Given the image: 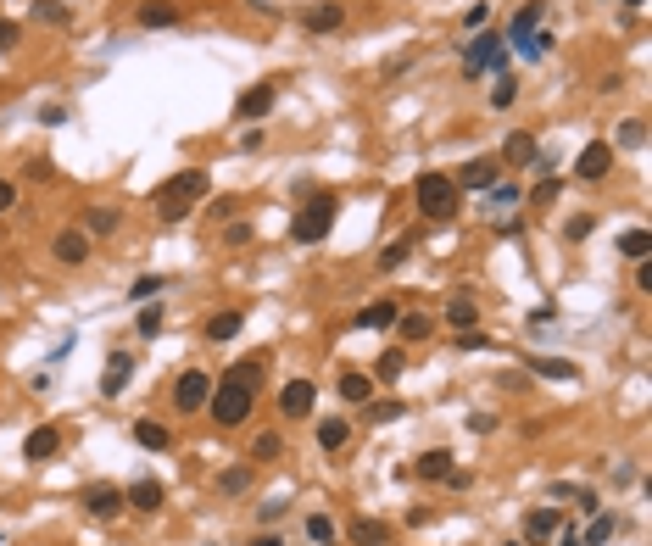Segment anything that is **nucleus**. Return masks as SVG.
I'll return each instance as SVG.
<instances>
[{
    "label": "nucleus",
    "mask_w": 652,
    "mask_h": 546,
    "mask_svg": "<svg viewBox=\"0 0 652 546\" xmlns=\"http://www.w3.org/2000/svg\"><path fill=\"white\" fill-rule=\"evenodd\" d=\"M51 257L61 262V268H84L90 262V235L73 223V229H56V240H51Z\"/></svg>",
    "instance_id": "nucleus-10"
},
{
    "label": "nucleus",
    "mask_w": 652,
    "mask_h": 546,
    "mask_svg": "<svg viewBox=\"0 0 652 546\" xmlns=\"http://www.w3.org/2000/svg\"><path fill=\"white\" fill-rule=\"evenodd\" d=\"M235 206H240V201H235V196H223V201H213V206H206V213H213V218H218V223H223V218H235Z\"/></svg>",
    "instance_id": "nucleus-52"
},
{
    "label": "nucleus",
    "mask_w": 652,
    "mask_h": 546,
    "mask_svg": "<svg viewBox=\"0 0 652 546\" xmlns=\"http://www.w3.org/2000/svg\"><path fill=\"white\" fill-rule=\"evenodd\" d=\"M346 440H351V424H346V418H318V446H324L329 457L341 452Z\"/></svg>",
    "instance_id": "nucleus-29"
},
{
    "label": "nucleus",
    "mask_w": 652,
    "mask_h": 546,
    "mask_svg": "<svg viewBox=\"0 0 652 546\" xmlns=\"http://www.w3.org/2000/svg\"><path fill=\"white\" fill-rule=\"evenodd\" d=\"M273 100H279V90H273V84H251V90H240V100H235V117L262 123V117L273 112Z\"/></svg>",
    "instance_id": "nucleus-11"
},
{
    "label": "nucleus",
    "mask_w": 652,
    "mask_h": 546,
    "mask_svg": "<svg viewBox=\"0 0 652 546\" xmlns=\"http://www.w3.org/2000/svg\"><path fill=\"white\" fill-rule=\"evenodd\" d=\"M312 407H318V385H312V380H290L279 390V413L285 418H307Z\"/></svg>",
    "instance_id": "nucleus-12"
},
{
    "label": "nucleus",
    "mask_w": 652,
    "mask_h": 546,
    "mask_svg": "<svg viewBox=\"0 0 652 546\" xmlns=\"http://www.w3.org/2000/svg\"><path fill=\"white\" fill-rule=\"evenodd\" d=\"M552 535H558V546H580V524H575V518H558Z\"/></svg>",
    "instance_id": "nucleus-49"
},
{
    "label": "nucleus",
    "mask_w": 652,
    "mask_h": 546,
    "mask_svg": "<svg viewBox=\"0 0 652 546\" xmlns=\"http://www.w3.org/2000/svg\"><path fill=\"white\" fill-rule=\"evenodd\" d=\"M206 402H213V373H206V368H184L179 385H173V407L179 413H206Z\"/></svg>",
    "instance_id": "nucleus-6"
},
{
    "label": "nucleus",
    "mask_w": 652,
    "mask_h": 546,
    "mask_svg": "<svg viewBox=\"0 0 652 546\" xmlns=\"http://www.w3.org/2000/svg\"><path fill=\"white\" fill-rule=\"evenodd\" d=\"M624 6H647V0H624Z\"/></svg>",
    "instance_id": "nucleus-57"
},
{
    "label": "nucleus",
    "mask_w": 652,
    "mask_h": 546,
    "mask_svg": "<svg viewBox=\"0 0 652 546\" xmlns=\"http://www.w3.org/2000/svg\"><path fill=\"white\" fill-rule=\"evenodd\" d=\"M78 508L90 513V518L107 524V518H117L123 508H129V502H123V491H117V486H84V491H78Z\"/></svg>",
    "instance_id": "nucleus-9"
},
{
    "label": "nucleus",
    "mask_w": 652,
    "mask_h": 546,
    "mask_svg": "<svg viewBox=\"0 0 652 546\" xmlns=\"http://www.w3.org/2000/svg\"><path fill=\"white\" fill-rule=\"evenodd\" d=\"M251 235H257V229H251L246 218H229L223 223V245H251Z\"/></svg>",
    "instance_id": "nucleus-42"
},
{
    "label": "nucleus",
    "mask_w": 652,
    "mask_h": 546,
    "mask_svg": "<svg viewBox=\"0 0 652 546\" xmlns=\"http://www.w3.org/2000/svg\"><path fill=\"white\" fill-rule=\"evenodd\" d=\"M341 23H346V6H341V0H318V6L302 17V28H307V34H334Z\"/></svg>",
    "instance_id": "nucleus-17"
},
{
    "label": "nucleus",
    "mask_w": 652,
    "mask_h": 546,
    "mask_svg": "<svg viewBox=\"0 0 652 546\" xmlns=\"http://www.w3.org/2000/svg\"><path fill=\"white\" fill-rule=\"evenodd\" d=\"M246 329V312H213V318H206V341H235V334Z\"/></svg>",
    "instance_id": "nucleus-26"
},
{
    "label": "nucleus",
    "mask_w": 652,
    "mask_h": 546,
    "mask_svg": "<svg viewBox=\"0 0 652 546\" xmlns=\"http://www.w3.org/2000/svg\"><path fill=\"white\" fill-rule=\"evenodd\" d=\"M558 530V513L552 508H535L530 518H524V535H530V541H524V546H535V541H546V535H552Z\"/></svg>",
    "instance_id": "nucleus-35"
},
{
    "label": "nucleus",
    "mask_w": 652,
    "mask_h": 546,
    "mask_svg": "<svg viewBox=\"0 0 652 546\" xmlns=\"http://www.w3.org/2000/svg\"><path fill=\"white\" fill-rule=\"evenodd\" d=\"M447 474H452V452L447 446H435V452L418 457V479H447Z\"/></svg>",
    "instance_id": "nucleus-34"
},
{
    "label": "nucleus",
    "mask_w": 652,
    "mask_h": 546,
    "mask_svg": "<svg viewBox=\"0 0 652 546\" xmlns=\"http://www.w3.org/2000/svg\"><path fill=\"white\" fill-rule=\"evenodd\" d=\"M346 535H351L357 546H385V541H390V524H380V518H351Z\"/></svg>",
    "instance_id": "nucleus-24"
},
{
    "label": "nucleus",
    "mask_w": 652,
    "mask_h": 546,
    "mask_svg": "<svg viewBox=\"0 0 652 546\" xmlns=\"http://www.w3.org/2000/svg\"><path fill=\"white\" fill-rule=\"evenodd\" d=\"M251 546H285L279 535H257V541H251Z\"/></svg>",
    "instance_id": "nucleus-56"
},
{
    "label": "nucleus",
    "mask_w": 652,
    "mask_h": 546,
    "mask_svg": "<svg viewBox=\"0 0 652 546\" xmlns=\"http://www.w3.org/2000/svg\"><path fill=\"white\" fill-rule=\"evenodd\" d=\"M334 213H341L334 190H307L302 206H296V218H290V240H296V245H318L334 229Z\"/></svg>",
    "instance_id": "nucleus-3"
},
{
    "label": "nucleus",
    "mask_w": 652,
    "mask_h": 546,
    "mask_svg": "<svg viewBox=\"0 0 652 546\" xmlns=\"http://www.w3.org/2000/svg\"><path fill=\"white\" fill-rule=\"evenodd\" d=\"M486 23H491V6H486V0H479V6H469V12H463V28H474V34H479Z\"/></svg>",
    "instance_id": "nucleus-47"
},
{
    "label": "nucleus",
    "mask_w": 652,
    "mask_h": 546,
    "mask_svg": "<svg viewBox=\"0 0 652 546\" xmlns=\"http://www.w3.org/2000/svg\"><path fill=\"white\" fill-rule=\"evenodd\" d=\"M619 535V518L614 513H592V524L580 530V546H602V541H614Z\"/></svg>",
    "instance_id": "nucleus-30"
},
{
    "label": "nucleus",
    "mask_w": 652,
    "mask_h": 546,
    "mask_svg": "<svg viewBox=\"0 0 652 546\" xmlns=\"http://www.w3.org/2000/svg\"><path fill=\"white\" fill-rule=\"evenodd\" d=\"M179 6H173V0H140V6H134V23L140 28H173L179 23Z\"/></svg>",
    "instance_id": "nucleus-15"
},
{
    "label": "nucleus",
    "mask_w": 652,
    "mask_h": 546,
    "mask_svg": "<svg viewBox=\"0 0 652 546\" xmlns=\"http://www.w3.org/2000/svg\"><path fill=\"white\" fill-rule=\"evenodd\" d=\"M402 413H407V407L396 402V396H390V402H374V407H368V418H374V424H385V418H402Z\"/></svg>",
    "instance_id": "nucleus-46"
},
{
    "label": "nucleus",
    "mask_w": 652,
    "mask_h": 546,
    "mask_svg": "<svg viewBox=\"0 0 652 546\" xmlns=\"http://www.w3.org/2000/svg\"><path fill=\"white\" fill-rule=\"evenodd\" d=\"M162 496H167V491H162V479H151V474L134 479V486L123 491V502H129L134 513H157V508H162Z\"/></svg>",
    "instance_id": "nucleus-18"
},
{
    "label": "nucleus",
    "mask_w": 652,
    "mask_h": 546,
    "mask_svg": "<svg viewBox=\"0 0 652 546\" xmlns=\"http://www.w3.org/2000/svg\"><path fill=\"white\" fill-rule=\"evenodd\" d=\"M513 100H519V84H513V73H496V84H491V107H496V112H508Z\"/></svg>",
    "instance_id": "nucleus-38"
},
{
    "label": "nucleus",
    "mask_w": 652,
    "mask_h": 546,
    "mask_svg": "<svg viewBox=\"0 0 652 546\" xmlns=\"http://www.w3.org/2000/svg\"><path fill=\"white\" fill-rule=\"evenodd\" d=\"M262 140H268V134H262V123H257V129L240 134V151H262Z\"/></svg>",
    "instance_id": "nucleus-53"
},
{
    "label": "nucleus",
    "mask_w": 652,
    "mask_h": 546,
    "mask_svg": "<svg viewBox=\"0 0 652 546\" xmlns=\"http://www.w3.org/2000/svg\"><path fill=\"white\" fill-rule=\"evenodd\" d=\"M396 318H402V301L385 296V301H368L363 312H357V329H390Z\"/></svg>",
    "instance_id": "nucleus-19"
},
{
    "label": "nucleus",
    "mask_w": 652,
    "mask_h": 546,
    "mask_svg": "<svg viewBox=\"0 0 652 546\" xmlns=\"http://www.w3.org/2000/svg\"><path fill=\"white\" fill-rule=\"evenodd\" d=\"M463 73L479 78V73H508V51H502V39L479 28L469 45H463Z\"/></svg>",
    "instance_id": "nucleus-5"
},
{
    "label": "nucleus",
    "mask_w": 652,
    "mask_h": 546,
    "mask_svg": "<svg viewBox=\"0 0 652 546\" xmlns=\"http://www.w3.org/2000/svg\"><path fill=\"white\" fill-rule=\"evenodd\" d=\"M12 206H17V184L0 179V213H12Z\"/></svg>",
    "instance_id": "nucleus-54"
},
{
    "label": "nucleus",
    "mask_w": 652,
    "mask_h": 546,
    "mask_svg": "<svg viewBox=\"0 0 652 546\" xmlns=\"http://www.w3.org/2000/svg\"><path fill=\"white\" fill-rule=\"evenodd\" d=\"M206 190H213V173H206V167H184V173H173V179L157 190V218H162V223H179Z\"/></svg>",
    "instance_id": "nucleus-2"
},
{
    "label": "nucleus",
    "mask_w": 652,
    "mask_h": 546,
    "mask_svg": "<svg viewBox=\"0 0 652 546\" xmlns=\"http://www.w3.org/2000/svg\"><path fill=\"white\" fill-rule=\"evenodd\" d=\"M279 452H285V435L279 430H257V435H251V463H273Z\"/></svg>",
    "instance_id": "nucleus-31"
},
{
    "label": "nucleus",
    "mask_w": 652,
    "mask_h": 546,
    "mask_svg": "<svg viewBox=\"0 0 652 546\" xmlns=\"http://www.w3.org/2000/svg\"><path fill=\"white\" fill-rule=\"evenodd\" d=\"M608 167H614V140H592L575 157V179L580 184H597V179H608Z\"/></svg>",
    "instance_id": "nucleus-8"
},
{
    "label": "nucleus",
    "mask_w": 652,
    "mask_h": 546,
    "mask_svg": "<svg viewBox=\"0 0 652 546\" xmlns=\"http://www.w3.org/2000/svg\"><path fill=\"white\" fill-rule=\"evenodd\" d=\"M134 440H140L145 452H167V446H173V435H167V424H157V418H140V424H134Z\"/></svg>",
    "instance_id": "nucleus-28"
},
{
    "label": "nucleus",
    "mask_w": 652,
    "mask_h": 546,
    "mask_svg": "<svg viewBox=\"0 0 652 546\" xmlns=\"http://www.w3.org/2000/svg\"><path fill=\"white\" fill-rule=\"evenodd\" d=\"M6 51H17V23L0 17V56H6Z\"/></svg>",
    "instance_id": "nucleus-51"
},
{
    "label": "nucleus",
    "mask_w": 652,
    "mask_h": 546,
    "mask_svg": "<svg viewBox=\"0 0 652 546\" xmlns=\"http://www.w3.org/2000/svg\"><path fill=\"white\" fill-rule=\"evenodd\" d=\"M396 329H402L407 346H418V341H430V334H435V312H402V318H396Z\"/></svg>",
    "instance_id": "nucleus-23"
},
{
    "label": "nucleus",
    "mask_w": 652,
    "mask_h": 546,
    "mask_svg": "<svg viewBox=\"0 0 652 546\" xmlns=\"http://www.w3.org/2000/svg\"><path fill=\"white\" fill-rule=\"evenodd\" d=\"M636 290H652V257L636 262Z\"/></svg>",
    "instance_id": "nucleus-55"
},
{
    "label": "nucleus",
    "mask_w": 652,
    "mask_h": 546,
    "mask_svg": "<svg viewBox=\"0 0 652 546\" xmlns=\"http://www.w3.org/2000/svg\"><path fill=\"white\" fill-rule=\"evenodd\" d=\"M402 368H407V351H380V357H374V373H368V380H380V385H396V380H402Z\"/></svg>",
    "instance_id": "nucleus-25"
},
{
    "label": "nucleus",
    "mask_w": 652,
    "mask_h": 546,
    "mask_svg": "<svg viewBox=\"0 0 652 546\" xmlns=\"http://www.w3.org/2000/svg\"><path fill=\"white\" fill-rule=\"evenodd\" d=\"M614 140L624 145V151H641V145H647V123H641V117H624Z\"/></svg>",
    "instance_id": "nucleus-39"
},
{
    "label": "nucleus",
    "mask_w": 652,
    "mask_h": 546,
    "mask_svg": "<svg viewBox=\"0 0 652 546\" xmlns=\"http://www.w3.org/2000/svg\"><path fill=\"white\" fill-rule=\"evenodd\" d=\"M34 23H45V28H68V23H73V12L61 6V0H34Z\"/></svg>",
    "instance_id": "nucleus-36"
},
{
    "label": "nucleus",
    "mask_w": 652,
    "mask_h": 546,
    "mask_svg": "<svg viewBox=\"0 0 652 546\" xmlns=\"http://www.w3.org/2000/svg\"><path fill=\"white\" fill-rule=\"evenodd\" d=\"M502 546H524V541H502Z\"/></svg>",
    "instance_id": "nucleus-58"
},
{
    "label": "nucleus",
    "mask_w": 652,
    "mask_h": 546,
    "mask_svg": "<svg viewBox=\"0 0 652 546\" xmlns=\"http://www.w3.org/2000/svg\"><path fill=\"white\" fill-rule=\"evenodd\" d=\"M307 541L334 546V518H329V513H307Z\"/></svg>",
    "instance_id": "nucleus-40"
},
{
    "label": "nucleus",
    "mask_w": 652,
    "mask_h": 546,
    "mask_svg": "<svg viewBox=\"0 0 652 546\" xmlns=\"http://www.w3.org/2000/svg\"><path fill=\"white\" fill-rule=\"evenodd\" d=\"M619 251L630 262H641V257H652V229H630V235L619 240Z\"/></svg>",
    "instance_id": "nucleus-37"
},
{
    "label": "nucleus",
    "mask_w": 652,
    "mask_h": 546,
    "mask_svg": "<svg viewBox=\"0 0 652 546\" xmlns=\"http://www.w3.org/2000/svg\"><path fill=\"white\" fill-rule=\"evenodd\" d=\"M56 452H61V430L56 424H39V430L23 435V457H28V463H51Z\"/></svg>",
    "instance_id": "nucleus-13"
},
{
    "label": "nucleus",
    "mask_w": 652,
    "mask_h": 546,
    "mask_svg": "<svg viewBox=\"0 0 652 546\" xmlns=\"http://www.w3.org/2000/svg\"><path fill=\"white\" fill-rule=\"evenodd\" d=\"M162 318H167V312H162V307H145V312H140V318H134V329L145 334V341H157V334H162Z\"/></svg>",
    "instance_id": "nucleus-41"
},
{
    "label": "nucleus",
    "mask_w": 652,
    "mask_h": 546,
    "mask_svg": "<svg viewBox=\"0 0 652 546\" xmlns=\"http://www.w3.org/2000/svg\"><path fill=\"white\" fill-rule=\"evenodd\" d=\"M496 179H502V162H496V157H474V162H463L457 173H452L457 190H479V196L496 190Z\"/></svg>",
    "instance_id": "nucleus-7"
},
{
    "label": "nucleus",
    "mask_w": 652,
    "mask_h": 546,
    "mask_svg": "<svg viewBox=\"0 0 652 546\" xmlns=\"http://www.w3.org/2000/svg\"><path fill=\"white\" fill-rule=\"evenodd\" d=\"M368 396H374V380H368V373H341V402L368 407Z\"/></svg>",
    "instance_id": "nucleus-32"
},
{
    "label": "nucleus",
    "mask_w": 652,
    "mask_h": 546,
    "mask_svg": "<svg viewBox=\"0 0 652 546\" xmlns=\"http://www.w3.org/2000/svg\"><path fill=\"white\" fill-rule=\"evenodd\" d=\"M457 351H491V334L486 329H463L457 334Z\"/></svg>",
    "instance_id": "nucleus-45"
},
{
    "label": "nucleus",
    "mask_w": 652,
    "mask_h": 546,
    "mask_svg": "<svg viewBox=\"0 0 652 546\" xmlns=\"http://www.w3.org/2000/svg\"><path fill=\"white\" fill-rule=\"evenodd\" d=\"M129 380H134V357H129V351H112V357H107V373H101V396H107V402H117Z\"/></svg>",
    "instance_id": "nucleus-14"
},
{
    "label": "nucleus",
    "mask_w": 652,
    "mask_h": 546,
    "mask_svg": "<svg viewBox=\"0 0 652 546\" xmlns=\"http://www.w3.org/2000/svg\"><path fill=\"white\" fill-rule=\"evenodd\" d=\"M407 251H413L407 240H396V245H385V251H380V273H390V268H402V262H407Z\"/></svg>",
    "instance_id": "nucleus-44"
},
{
    "label": "nucleus",
    "mask_w": 652,
    "mask_h": 546,
    "mask_svg": "<svg viewBox=\"0 0 652 546\" xmlns=\"http://www.w3.org/2000/svg\"><path fill=\"white\" fill-rule=\"evenodd\" d=\"M541 17H546V0H530V6H519V17H513V51H524V39L541 28Z\"/></svg>",
    "instance_id": "nucleus-22"
},
{
    "label": "nucleus",
    "mask_w": 652,
    "mask_h": 546,
    "mask_svg": "<svg viewBox=\"0 0 652 546\" xmlns=\"http://www.w3.org/2000/svg\"><path fill=\"white\" fill-rule=\"evenodd\" d=\"M413 201H418V213H424V218L452 223V218H457V206H463V190L452 184V173H418Z\"/></svg>",
    "instance_id": "nucleus-4"
},
{
    "label": "nucleus",
    "mask_w": 652,
    "mask_h": 546,
    "mask_svg": "<svg viewBox=\"0 0 652 546\" xmlns=\"http://www.w3.org/2000/svg\"><path fill=\"white\" fill-rule=\"evenodd\" d=\"M162 285H167V273H145V279H134V290H129V296H134V301H151Z\"/></svg>",
    "instance_id": "nucleus-43"
},
{
    "label": "nucleus",
    "mask_w": 652,
    "mask_h": 546,
    "mask_svg": "<svg viewBox=\"0 0 652 546\" xmlns=\"http://www.w3.org/2000/svg\"><path fill=\"white\" fill-rule=\"evenodd\" d=\"M592 229H597V223H592V213H575V218H569V229H563V235H569V240H585V235H592Z\"/></svg>",
    "instance_id": "nucleus-48"
},
{
    "label": "nucleus",
    "mask_w": 652,
    "mask_h": 546,
    "mask_svg": "<svg viewBox=\"0 0 652 546\" xmlns=\"http://www.w3.org/2000/svg\"><path fill=\"white\" fill-rule=\"evenodd\" d=\"M84 229H90V235H117V229H123V213H117V206H90Z\"/></svg>",
    "instance_id": "nucleus-33"
},
{
    "label": "nucleus",
    "mask_w": 652,
    "mask_h": 546,
    "mask_svg": "<svg viewBox=\"0 0 652 546\" xmlns=\"http://www.w3.org/2000/svg\"><path fill=\"white\" fill-rule=\"evenodd\" d=\"M440 318H447L457 334H463V329H479V301H474V290H457V296L447 301V312H440Z\"/></svg>",
    "instance_id": "nucleus-16"
},
{
    "label": "nucleus",
    "mask_w": 652,
    "mask_h": 546,
    "mask_svg": "<svg viewBox=\"0 0 652 546\" xmlns=\"http://www.w3.org/2000/svg\"><path fill=\"white\" fill-rule=\"evenodd\" d=\"M524 368L541 373V380H563V385H575V380H580V368H575V363H563V357H524Z\"/></svg>",
    "instance_id": "nucleus-20"
},
{
    "label": "nucleus",
    "mask_w": 652,
    "mask_h": 546,
    "mask_svg": "<svg viewBox=\"0 0 652 546\" xmlns=\"http://www.w3.org/2000/svg\"><path fill=\"white\" fill-rule=\"evenodd\" d=\"M535 151H541V145H535V134L513 129L508 140H502V157H496V162H513V167H524V162H535Z\"/></svg>",
    "instance_id": "nucleus-21"
},
{
    "label": "nucleus",
    "mask_w": 652,
    "mask_h": 546,
    "mask_svg": "<svg viewBox=\"0 0 652 546\" xmlns=\"http://www.w3.org/2000/svg\"><path fill=\"white\" fill-rule=\"evenodd\" d=\"M257 390H262V357H240V363H229V373L213 385V418L223 430H235L251 418V407H257Z\"/></svg>",
    "instance_id": "nucleus-1"
},
{
    "label": "nucleus",
    "mask_w": 652,
    "mask_h": 546,
    "mask_svg": "<svg viewBox=\"0 0 652 546\" xmlns=\"http://www.w3.org/2000/svg\"><path fill=\"white\" fill-rule=\"evenodd\" d=\"M469 430L474 435H491L496 430V413H469Z\"/></svg>",
    "instance_id": "nucleus-50"
},
{
    "label": "nucleus",
    "mask_w": 652,
    "mask_h": 546,
    "mask_svg": "<svg viewBox=\"0 0 652 546\" xmlns=\"http://www.w3.org/2000/svg\"><path fill=\"white\" fill-rule=\"evenodd\" d=\"M251 479H257V463H240V469H223L218 474V496H246Z\"/></svg>",
    "instance_id": "nucleus-27"
}]
</instances>
